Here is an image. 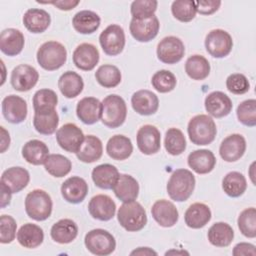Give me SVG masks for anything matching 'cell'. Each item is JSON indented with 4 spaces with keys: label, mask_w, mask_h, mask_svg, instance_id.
Returning <instances> with one entry per match:
<instances>
[{
    "label": "cell",
    "mask_w": 256,
    "mask_h": 256,
    "mask_svg": "<svg viewBox=\"0 0 256 256\" xmlns=\"http://www.w3.org/2000/svg\"><path fill=\"white\" fill-rule=\"evenodd\" d=\"M196 11L202 15H211L216 12L220 5L221 1H194Z\"/></svg>",
    "instance_id": "cell-53"
},
{
    "label": "cell",
    "mask_w": 256,
    "mask_h": 256,
    "mask_svg": "<svg viewBox=\"0 0 256 256\" xmlns=\"http://www.w3.org/2000/svg\"><path fill=\"white\" fill-rule=\"evenodd\" d=\"M51 238L59 244L71 243L78 235V226L71 219L57 221L50 230Z\"/></svg>",
    "instance_id": "cell-32"
},
{
    "label": "cell",
    "mask_w": 256,
    "mask_h": 256,
    "mask_svg": "<svg viewBox=\"0 0 256 256\" xmlns=\"http://www.w3.org/2000/svg\"><path fill=\"white\" fill-rule=\"evenodd\" d=\"M58 124L59 116L55 109L34 112L33 126L38 133L42 135H51L56 131Z\"/></svg>",
    "instance_id": "cell-38"
},
{
    "label": "cell",
    "mask_w": 256,
    "mask_h": 256,
    "mask_svg": "<svg viewBox=\"0 0 256 256\" xmlns=\"http://www.w3.org/2000/svg\"><path fill=\"white\" fill-rule=\"evenodd\" d=\"M211 219V210L204 203L191 204L184 214V220L188 227L192 229H200L204 227Z\"/></svg>",
    "instance_id": "cell-29"
},
{
    "label": "cell",
    "mask_w": 256,
    "mask_h": 256,
    "mask_svg": "<svg viewBox=\"0 0 256 256\" xmlns=\"http://www.w3.org/2000/svg\"><path fill=\"white\" fill-rule=\"evenodd\" d=\"M164 146L170 155L182 154L186 149V139L182 131L178 128H169L165 134Z\"/></svg>",
    "instance_id": "cell-44"
},
{
    "label": "cell",
    "mask_w": 256,
    "mask_h": 256,
    "mask_svg": "<svg viewBox=\"0 0 256 256\" xmlns=\"http://www.w3.org/2000/svg\"><path fill=\"white\" fill-rule=\"evenodd\" d=\"M38 64L47 71L61 68L67 60V51L64 45L57 41L43 43L36 54Z\"/></svg>",
    "instance_id": "cell-4"
},
{
    "label": "cell",
    "mask_w": 256,
    "mask_h": 256,
    "mask_svg": "<svg viewBox=\"0 0 256 256\" xmlns=\"http://www.w3.org/2000/svg\"><path fill=\"white\" fill-rule=\"evenodd\" d=\"M96 81L104 88H114L121 82V72L111 64L101 65L95 72Z\"/></svg>",
    "instance_id": "cell-43"
},
{
    "label": "cell",
    "mask_w": 256,
    "mask_h": 256,
    "mask_svg": "<svg viewBox=\"0 0 256 256\" xmlns=\"http://www.w3.org/2000/svg\"><path fill=\"white\" fill-rule=\"evenodd\" d=\"M187 162L189 167L197 174H207L214 169L216 158L212 151L208 149H199L188 155Z\"/></svg>",
    "instance_id": "cell-26"
},
{
    "label": "cell",
    "mask_w": 256,
    "mask_h": 256,
    "mask_svg": "<svg viewBox=\"0 0 256 256\" xmlns=\"http://www.w3.org/2000/svg\"><path fill=\"white\" fill-rule=\"evenodd\" d=\"M234 256H241V255H256V249L255 246L251 243L247 242H241L234 246L232 251Z\"/></svg>",
    "instance_id": "cell-54"
},
{
    "label": "cell",
    "mask_w": 256,
    "mask_h": 256,
    "mask_svg": "<svg viewBox=\"0 0 256 256\" xmlns=\"http://www.w3.org/2000/svg\"><path fill=\"white\" fill-rule=\"evenodd\" d=\"M90 215L100 221L111 220L116 212V204L111 197L104 194L93 196L88 204Z\"/></svg>",
    "instance_id": "cell-17"
},
{
    "label": "cell",
    "mask_w": 256,
    "mask_h": 256,
    "mask_svg": "<svg viewBox=\"0 0 256 256\" xmlns=\"http://www.w3.org/2000/svg\"><path fill=\"white\" fill-rule=\"evenodd\" d=\"M43 240L44 232L42 228L33 223L22 225L17 232V241L24 248H36L42 244Z\"/></svg>",
    "instance_id": "cell-34"
},
{
    "label": "cell",
    "mask_w": 256,
    "mask_h": 256,
    "mask_svg": "<svg viewBox=\"0 0 256 256\" xmlns=\"http://www.w3.org/2000/svg\"><path fill=\"white\" fill-rule=\"evenodd\" d=\"M2 114L12 124H19L27 117V103L20 96L11 94L2 100Z\"/></svg>",
    "instance_id": "cell-15"
},
{
    "label": "cell",
    "mask_w": 256,
    "mask_h": 256,
    "mask_svg": "<svg viewBox=\"0 0 256 256\" xmlns=\"http://www.w3.org/2000/svg\"><path fill=\"white\" fill-rule=\"evenodd\" d=\"M92 180L94 184L101 189H113L120 173L118 169L111 164L105 163L96 166L92 170Z\"/></svg>",
    "instance_id": "cell-28"
},
{
    "label": "cell",
    "mask_w": 256,
    "mask_h": 256,
    "mask_svg": "<svg viewBox=\"0 0 256 256\" xmlns=\"http://www.w3.org/2000/svg\"><path fill=\"white\" fill-rule=\"evenodd\" d=\"M246 141L241 134H231L227 136L220 144L219 154L226 162H235L245 153Z\"/></svg>",
    "instance_id": "cell-16"
},
{
    "label": "cell",
    "mask_w": 256,
    "mask_h": 256,
    "mask_svg": "<svg viewBox=\"0 0 256 256\" xmlns=\"http://www.w3.org/2000/svg\"><path fill=\"white\" fill-rule=\"evenodd\" d=\"M240 232L247 238L256 237V210L254 207L246 208L238 216L237 220Z\"/></svg>",
    "instance_id": "cell-47"
},
{
    "label": "cell",
    "mask_w": 256,
    "mask_h": 256,
    "mask_svg": "<svg viewBox=\"0 0 256 256\" xmlns=\"http://www.w3.org/2000/svg\"><path fill=\"white\" fill-rule=\"evenodd\" d=\"M137 147L145 155L157 153L161 147V135L157 127L147 124L139 128L136 135Z\"/></svg>",
    "instance_id": "cell-13"
},
{
    "label": "cell",
    "mask_w": 256,
    "mask_h": 256,
    "mask_svg": "<svg viewBox=\"0 0 256 256\" xmlns=\"http://www.w3.org/2000/svg\"><path fill=\"white\" fill-rule=\"evenodd\" d=\"M119 224L129 232H137L143 229L147 223V215L143 206L133 200L123 202L117 212Z\"/></svg>",
    "instance_id": "cell-3"
},
{
    "label": "cell",
    "mask_w": 256,
    "mask_h": 256,
    "mask_svg": "<svg viewBox=\"0 0 256 256\" xmlns=\"http://www.w3.org/2000/svg\"><path fill=\"white\" fill-rule=\"evenodd\" d=\"M239 122L248 127L256 125V100L248 99L241 102L236 110Z\"/></svg>",
    "instance_id": "cell-49"
},
{
    "label": "cell",
    "mask_w": 256,
    "mask_h": 256,
    "mask_svg": "<svg viewBox=\"0 0 256 256\" xmlns=\"http://www.w3.org/2000/svg\"><path fill=\"white\" fill-rule=\"evenodd\" d=\"M17 223L10 215H1L0 217V242L2 244L11 243L16 236Z\"/></svg>",
    "instance_id": "cell-51"
},
{
    "label": "cell",
    "mask_w": 256,
    "mask_h": 256,
    "mask_svg": "<svg viewBox=\"0 0 256 256\" xmlns=\"http://www.w3.org/2000/svg\"><path fill=\"white\" fill-rule=\"evenodd\" d=\"M23 24L26 29L34 34L43 33L48 29L51 23L50 14L44 9H28L23 16Z\"/></svg>",
    "instance_id": "cell-25"
},
{
    "label": "cell",
    "mask_w": 256,
    "mask_h": 256,
    "mask_svg": "<svg viewBox=\"0 0 256 256\" xmlns=\"http://www.w3.org/2000/svg\"><path fill=\"white\" fill-rule=\"evenodd\" d=\"M233 47L231 35L222 29L211 30L205 38V48L214 58H223L227 56Z\"/></svg>",
    "instance_id": "cell-9"
},
{
    "label": "cell",
    "mask_w": 256,
    "mask_h": 256,
    "mask_svg": "<svg viewBox=\"0 0 256 256\" xmlns=\"http://www.w3.org/2000/svg\"><path fill=\"white\" fill-rule=\"evenodd\" d=\"M76 114L84 124H95L101 119L102 102L95 97H84L77 104Z\"/></svg>",
    "instance_id": "cell-23"
},
{
    "label": "cell",
    "mask_w": 256,
    "mask_h": 256,
    "mask_svg": "<svg viewBox=\"0 0 256 256\" xmlns=\"http://www.w3.org/2000/svg\"><path fill=\"white\" fill-rule=\"evenodd\" d=\"M84 243L88 251L97 256H107L116 248L114 236L104 229H93L84 238Z\"/></svg>",
    "instance_id": "cell-7"
},
{
    "label": "cell",
    "mask_w": 256,
    "mask_h": 256,
    "mask_svg": "<svg viewBox=\"0 0 256 256\" xmlns=\"http://www.w3.org/2000/svg\"><path fill=\"white\" fill-rule=\"evenodd\" d=\"M58 103L57 94L51 89H40L33 96L34 112L54 110Z\"/></svg>",
    "instance_id": "cell-45"
},
{
    "label": "cell",
    "mask_w": 256,
    "mask_h": 256,
    "mask_svg": "<svg viewBox=\"0 0 256 256\" xmlns=\"http://www.w3.org/2000/svg\"><path fill=\"white\" fill-rule=\"evenodd\" d=\"M88 193V184L78 176H72L66 179L61 185V195L69 203H81Z\"/></svg>",
    "instance_id": "cell-21"
},
{
    "label": "cell",
    "mask_w": 256,
    "mask_h": 256,
    "mask_svg": "<svg viewBox=\"0 0 256 256\" xmlns=\"http://www.w3.org/2000/svg\"><path fill=\"white\" fill-rule=\"evenodd\" d=\"M22 156L29 164L42 165L49 156V148L43 141L32 139L24 144Z\"/></svg>",
    "instance_id": "cell-33"
},
{
    "label": "cell",
    "mask_w": 256,
    "mask_h": 256,
    "mask_svg": "<svg viewBox=\"0 0 256 256\" xmlns=\"http://www.w3.org/2000/svg\"><path fill=\"white\" fill-rule=\"evenodd\" d=\"M58 88L66 98L77 97L84 88L82 77L74 71L64 72L58 79Z\"/></svg>",
    "instance_id": "cell-35"
},
{
    "label": "cell",
    "mask_w": 256,
    "mask_h": 256,
    "mask_svg": "<svg viewBox=\"0 0 256 256\" xmlns=\"http://www.w3.org/2000/svg\"><path fill=\"white\" fill-rule=\"evenodd\" d=\"M195 182V177L191 171L177 169L171 174L167 182V193L176 202L186 201L194 191Z\"/></svg>",
    "instance_id": "cell-2"
},
{
    "label": "cell",
    "mask_w": 256,
    "mask_h": 256,
    "mask_svg": "<svg viewBox=\"0 0 256 256\" xmlns=\"http://www.w3.org/2000/svg\"><path fill=\"white\" fill-rule=\"evenodd\" d=\"M171 12L173 16L181 22H190L195 18L197 13L194 1L178 0L171 5Z\"/></svg>",
    "instance_id": "cell-48"
},
{
    "label": "cell",
    "mask_w": 256,
    "mask_h": 256,
    "mask_svg": "<svg viewBox=\"0 0 256 256\" xmlns=\"http://www.w3.org/2000/svg\"><path fill=\"white\" fill-rule=\"evenodd\" d=\"M169 254H181V255H188L189 253L187 251H184V250H181V251H178V250H170V251H167L165 253V255H169Z\"/></svg>",
    "instance_id": "cell-59"
},
{
    "label": "cell",
    "mask_w": 256,
    "mask_h": 256,
    "mask_svg": "<svg viewBox=\"0 0 256 256\" xmlns=\"http://www.w3.org/2000/svg\"><path fill=\"white\" fill-rule=\"evenodd\" d=\"M38 71L28 64H20L16 66L10 77L12 87L19 92H26L31 90L38 82Z\"/></svg>",
    "instance_id": "cell-12"
},
{
    "label": "cell",
    "mask_w": 256,
    "mask_h": 256,
    "mask_svg": "<svg viewBox=\"0 0 256 256\" xmlns=\"http://www.w3.org/2000/svg\"><path fill=\"white\" fill-rule=\"evenodd\" d=\"M23 33L15 28H7L0 35V50L8 56H16L24 48Z\"/></svg>",
    "instance_id": "cell-24"
},
{
    "label": "cell",
    "mask_w": 256,
    "mask_h": 256,
    "mask_svg": "<svg viewBox=\"0 0 256 256\" xmlns=\"http://www.w3.org/2000/svg\"><path fill=\"white\" fill-rule=\"evenodd\" d=\"M106 152L112 159L122 161L130 157L133 152V145L127 136L114 135L106 144Z\"/></svg>",
    "instance_id": "cell-31"
},
{
    "label": "cell",
    "mask_w": 256,
    "mask_h": 256,
    "mask_svg": "<svg viewBox=\"0 0 256 256\" xmlns=\"http://www.w3.org/2000/svg\"><path fill=\"white\" fill-rule=\"evenodd\" d=\"M53 203L50 195L41 189L29 192L25 198V211L29 218L35 221H44L52 213Z\"/></svg>",
    "instance_id": "cell-6"
},
{
    "label": "cell",
    "mask_w": 256,
    "mask_h": 256,
    "mask_svg": "<svg viewBox=\"0 0 256 256\" xmlns=\"http://www.w3.org/2000/svg\"><path fill=\"white\" fill-rule=\"evenodd\" d=\"M153 219L162 227L168 228L174 226L179 218V213L176 206L165 199L157 200L151 208Z\"/></svg>",
    "instance_id": "cell-18"
},
{
    "label": "cell",
    "mask_w": 256,
    "mask_h": 256,
    "mask_svg": "<svg viewBox=\"0 0 256 256\" xmlns=\"http://www.w3.org/2000/svg\"><path fill=\"white\" fill-rule=\"evenodd\" d=\"M157 57L165 64H176L185 54L182 40L176 36L164 37L157 45Z\"/></svg>",
    "instance_id": "cell-10"
},
{
    "label": "cell",
    "mask_w": 256,
    "mask_h": 256,
    "mask_svg": "<svg viewBox=\"0 0 256 256\" xmlns=\"http://www.w3.org/2000/svg\"><path fill=\"white\" fill-rule=\"evenodd\" d=\"M101 19L98 14L90 10L77 12L72 19L74 29L80 34H92L98 30Z\"/></svg>",
    "instance_id": "cell-36"
},
{
    "label": "cell",
    "mask_w": 256,
    "mask_h": 256,
    "mask_svg": "<svg viewBox=\"0 0 256 256\" xmlns=\"http://www.w3.org/2000/svg\"><path fill=\"white\" fill-rule=\"evenodd\" d=\"M29 181V172L20 166L10 167L1 175V182L4 183L12 193H18L23 190L28 185Z\"/></svg>",
    "instance_id": "cell-27"
},
{
    "label": "cell",
    "mask_w": 256,
    "mask_h": 256,
    "mask_svg": "<svg viewBox=\"0 0 256 256\" xmlns=\"http://www.w3.org/2000/svg\"><path fill=\"white\" fill-rule=\"evenodd\" d=\"M204 105L208 114L215 118L227 116L233 107L229 96L221 91H213L209 93L205 98Z\"/></svg>",
    "instance_id": "cell-20"
},
{
    "label": "cell",
    "mask_w": 256,
    "mask_h": 256,
    "mask_svg": "<svg viewBox=\"0 0 256 256\" xmlns=\"http://www.w3.org/2000/svg\"><path fill=\"white\" fill-rule=\"evenodd\" d=\"M226 87L232 94L241 95L249 91L250 83L245 75L241 73H234L227 77Z\"/></svg>",
    "instance_id": "cell-52"
},
{
    "label": "cell",
    "mask_w": 256,
    "mask_h": 256,
    "mask_svg": "<svg viewBox=\"0 0 256 256\" xmlns=\"http://www.w3.org/2000/svg\"><path fill=\"white\" fill-rule=\"evenodd\" d=\"M185 72L193 80H204L210 73V64L202 55H192L185 63Z\"/></svg>",
    "instance_id": "cell-40"
},
{
    "label": "cell",
    "mask_w": 256,
    "mask_h": 256,
    "mask_svg": "<svg viewBox=\"0 0 256 256\" xmlns=\"http://www.w3.org/2000/svg\"><path fill=\"white\" fill-rule=\"evenodd\" d=\"M1 128V153L5 152L6 149L9 147L10 145V136L9 133L5 130V128L3 126L0 127Z\"/></svg>",
    "instance_id": "cell-57"
},
{
    "label": "cell",
    "mask_w": 256,
    "mask_h": 256,
    "mask_svg": "<svg viewBox=\"0 0 256 256\" xmlns=\"http://www.w3.org/2000/svg\"><path fill=\"white\" fill-rule=\"evenodd\" d=\"M79 3L80 1H52V2H45L44 4H52L60 10L68 11L75 8Z\"/></svg>",
    "instance_id": "cell-55"
},
{
    "label": "cell",
    "mask_w": 256,
    "mask_h": 256,
    "mask_svg": "<svg viewBox=\"0 0 256 256\" xmlns=\"http://www.w3.org/2000/svg\"><path fill=\"white\" fill-rule=\"evenodd\" d=\"M114 194L122 202L133 201L138 197L139 184L137 180L128 174H120L113 187Z\"/></svg>",
    "instance_id": "cell-30"
},
{
    "label": "cell",
    "mask_w": 256,
    "mask_h": 256,
    "mask_svg": "<svg viewBox=\"0 0 256 256\" xmlns=\"http://www.w3.org/2000/svg\"><path fill=\"white\" fill-rule=\"evenodd\" d=\"M159 28L160 23L155 15L142 20L132 18L129 25L132 37L139 42H149L154 39L159 32Z\"/></svg>",
    "instance_id": "cell-14"
},
{
    "label": "cell",
    "mask_w": 256,
    "mask_h": 256,
    "mask_svg": "<svg viewBox=\"0 0 256 256\" xmlns=\"http://www.w3.org/2000/svg\"><path fill=\"white\" fill-rule=\"evenodd\" d=\"M84 139L85 136L82 130L74 123L64 124L56 132L57 143L63 150L69 153H77Z\"/></svg>",
    "instance_id": "cell-11"
},
{
    "label": "cell",
    "mask_w": 256,
    "mask_h": 256,
    "mask_svg": "<svg viewBox=\"0 0 256 256\" xmlns=\"http://www.w3.org/2000/svg\"><path fill=\"white\" fill-rule=\"evenodd\" d=\"M99 51L93 44L82 43L73 52V63L83 71H91L99 62Z\"/></svg>",
    "instance_id": "cell-19"
},
{
    "label": "cell",
    "mask_w": 256,
    "mask_h": 256,
    "mask_svg": "<svg viewBox=\"0 0 256 256\" xmlns=\"http://www.w3.org/2000/svg\"><path fill=\"white\" fill-rule=\"evenodd\" d=\"M222 188L228 196L236 198L245 192L247 182L243 174L237 171H232L224 176L222 180Z\"/></svg>",
    "instance_id": "cell-41"
},
{
    "label": "cell",
    "mask_w": 256,
    "mask_h": 256,
    "mask_svg": "<svg viewBox=\"0 0 256 256\" xmlns=\"http://www.w3.org/2000/svg\"><path fill=\"white\" fill-rule=\"evenodd\" d=\"M130 255H141V256H151V255H157V252L149 247H138L137 249L133 250Z\"/></svg>",
    "instance_id": "cell-58"
},
{
    "label": "cell",
    "mask_w": 256,
    "mask_h": 256,
    "mask_svg": "<svg viewBox=\"0 0 256 256\" xmlns=\"http://www.w3.org/2000/svg\"><path fill=\"white\" fill-rule=\"evenodd\" d=\"M158 2L156 0H136L131 3L130 12L133 19H146L154 15Z\"/></svg>",
    "instance_id": "cell-50"
},
{
    "label": "cell",
    "mask_w": 256,
    "mask_h": 256,
    "mask_svg": "<svg viewBox=\"0 0 256 256\" xmlns=\"http://www.w3.org/2000/svg\"><path fill=\"white\" fill-rule=\"evenodd\" d=\"M102 153L103 145L101 140L94 135H87L76 156L84 163H93L101 158Z\"/></svg>",
    "instance_id": "cell-37"
},
{
    "label": "cell",
    "mask_w": 256,
    "mask_h": 256,
    "mask_svg": "<svg viewBox=\"0 0 256 256\" xmlns=\"http://www.w3.org/2000/svg\"><path fill=\"white\" fill-rule=\"evenodd\" d=\"M153 88L160 93H168L174 90L177 84L175 75L169 70H159L154 73L151 78Z\"/></svg>",
    "instance_id": "cell-46"
},
{
    "label": "cell",
    "mask_w": 256,
    "mask_h": 256,
    "mask_svg": "<svg viewBox=\"0 0 256 256\" xmlns=\"http://www.w3.org/2000/svg\"><path fill=\"white\" fill-rule=\"evenodd\" d=\"M209 242L216 247H227L234 238L232 227L225 222H216L208 230L207 234Z\"/></svg>",
    "instance_id": "cell-39"
},
{
    "label": "cell",
    "mask_w": 256,
    "mask_h": 256,
    "mask_svg": "<svg viewBox=\"0 0 256 256\" xmlns=\"http://www.w3.org/2000/svg\"><path fill=\"white\" fill-rule=\"evenodd\" d=\"M1 208L6 207L7 205L10 204L11 201V195L12 192L11 190L4 184L1 182Z\"/></svg>",
    "instance_id": "cell-56"
},
{
    "label": "cell",
    "mask_w": 256,
    "mask_h": 256,
    "mask_svg": "<svg viewBox=\"0 0 256 256\" xmlns=\"http://www.w3.org/2000/svg\"><path fill=\"white\" fill-rule=\"evenodd\" d=\"M187 132L190 141L195 145H208L215 139L217 128L211 116L199 114L192 117L188 123Z\"/></svg>",
    "instance_id": "cell-1"
},
{
    "label": "cell",
    "mask_w": 256,
    "mask_h": 256,
    "mask_svg": "<svg viewBox=\"0 0 256 256\" xmlns=\"http://www.w3.org/2000/svg\"><path fill=\"white\" fill-rule=\"evenodd\" d=\"M102 50L109 56L120 54L125 46V33L121 26L111 24L107 26L99 36Z\"/></svg>",
    "instance_id": "cell-8"
},
{
    "label": "cell",
    "mask_w": 256,
    "mask_h": 256,
    "mask_svg": "<svg viewBox=\"0 0 256 256\" xmlns=\"http://www.w3.org/2000/svg\"><path fill=\"white\" fill-rule=\"evenodd\" d=\"M45 170L52 176L61 178L66 176L72 168V163L69 158L61 154H50L45 163Z\"/></svg>",
    "instance_id": "cell-42"
},
{
    "label": "cell",
    "mask_w": 256,
    "mask_h": 256,
    "mask_svg": "<svg viewBox=\"0 0 256 256\" xmlns=\"http://www.w3.org/2000/svg\"><path fill=\"white\" fill-rule=\"evenodd\" d=\"M131 105L136 113L149 116L156 113L158 110L159 99L152 91L142 89L133 93L131 97Z\"/></svg>",
    "instance_id": "cell-22"
},
{
    "label": "cell",
    "mask_w": 256,
    "mask_h": 256,
    "mask_svg": "<svg viewBox=\"0 0 256 256\" xmlns=\"http://www.w3.org/2000/svg\"><path fill=\"white\" fill-rule=\"evenodd\" d=\"M127 106L122 97L110 94L102 101V123L109 128L120 127L126 120Z\"/></svg>",
    "instance_id": "cell-5"
}]
</instances>
